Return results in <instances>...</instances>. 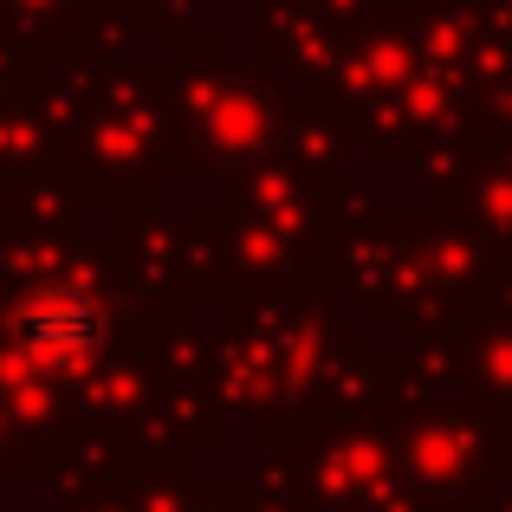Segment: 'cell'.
I'll list each match as a JSON object with an SVG mask.
<instances>
[{
  "label": "cell",
  "instance_id": "1",
  "mask_svg": "<svg viewBox=\"0 0 512 512\" xmlns=\"http://www.w3.org/2000/svg\"><path fill=\"white\" fill-rule=\"evenodd\" d=\"M13 338H20V350L33 363H46V370H78V363L104 344V318H98V305H91L85 292L46 286V292H33V299L20 305Z\"/></svg>",
  "mask_w": 512,
  "mask_h": 512
}]
</instances>
